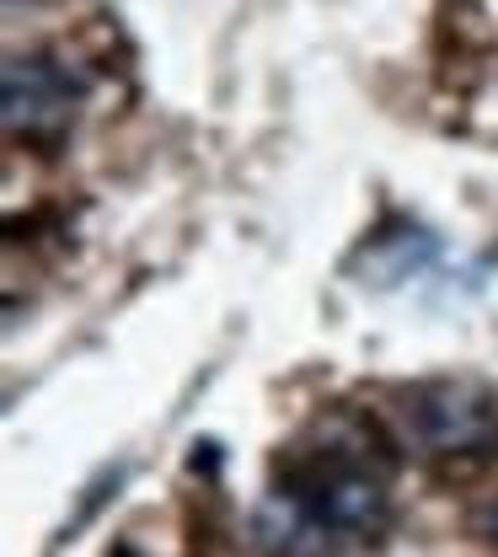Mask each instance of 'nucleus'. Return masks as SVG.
Masks as SVG:
<instances>
[{"instance_id": "nucleus-1", "label": "nucleus", "mask_w": 498, "mask_h": 557, "mask_svg": "<svg viewBox=\"0 0 498 557\" xmlns=\"http://www.w3.org/2000/svg\"><path fill=\"white\" fill-rule=\"evenodd\" d=\"M279 515V536L295 547L300 536L327 542V536H381L391 515L386 478L349 450H316L295 467L285 493L269 504Z\"/></svg>"}, {"instance_id": "nucleus-2", "label": "nucleus", "mask_w": 498, "mask_h": 557, "mask_svg": "<svg viewBox=\"0 0 498 557\" xmlns=\"http://www.w3.org/2000/svg\"><path fill=\"white\" fill-rule=\"evenodd\" d=\"M86 75L71 70L60 54L33 49V54H11L0 70V119L5 135L27 139V145H60L71 135L75 113L86 102Z\"/></svg>"}, {"instance_id": "nucleus-3", "label": "nucleus", "mask_w": 498, "mask_h": 557, "mask_svg": "<svg viewBox=\"0 0 498 557\" xmlns=\"http://www.w3.org/2000/svg\"><path fill=\"white\" fill-rule=\"evenodd\" d=\"M397 423L424 456H461L498 434V397L483 381L439 375L397 397Z\"/></svg>"}, {"instance_id": "nucleus-4", "label": "nucleus", "mask_w": 498, "mask_h": 557, "mask_svg": "<svg viewBox=\"0 0 498 557\" xmlns=\"http://www.w3.org/2000/svg\"><path fill=\"white\" fill-rule=\"evenodd\" d=\"M439 263V236L413 225V220H386L381 231L364 236L354 258H349V274L364 289H397L408 278H424Z\"/></svg>"}, {"instance_id": "nucleus-5", "label": "nucleus", "mask_w": 498, "mask_h": 557, "mask_svg": "<svg viewBox=\"0 0 498 557\" xmlns=\"http://www.w3.org/2000/svg\"><path fill=\"white\" fill-rule=\"evenodd\" d=\"M472 536H483V542L498 547V498H488L483 509H472Z\"/></svg>"}]
</instances>
